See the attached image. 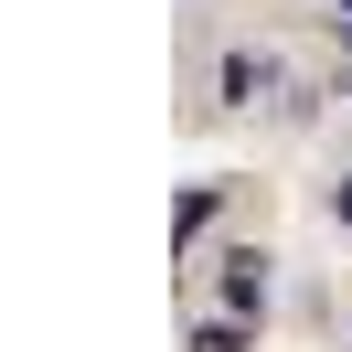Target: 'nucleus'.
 Listing matches in <instances>:
<instances>
[{
  "mask_svg": "<svg viewBox=\"0 0 352 352\" xmlns=\"http://www.w3.org/2000/svg\"><path fill=\"white\" fill-rule=\"evenodd\" d=\"M214 203H224L214 182H192V192H182V245H203V224H214Z\"/></svg>",
  "mask_w": 352,
  "mask_h": 352,
  "instance_id": "nucleus-4",
  "label": "nucleus"
},
{
  "mask_svg": "<svg viewBox=\"0 0 352 352\" xmlns=\"http://www.w3.org/2000/svg\"><path fill=\"white\" fill-rule=\"evenodd\" d=\"M214 96H224V107H267V96H278V54H267V43H224Z\"/></svg>",
  "mask_w": 352,
  "mask_h": 352,
  "instance_id": "nucleus-2",
  "label": "nucleus"
},
{
  "mask_svg": "<svg viewBox=\"0 0 352 352\" xmlns=\"http://www.w3.org/2000/svg\"><path fill=\"white\" fill-rule=\"evenodd\" d=\"M214 299H224V320H267V245H224L214 256Z\"/></svg>",
  "mask_w": 352,
  "mask_h": 352,
  "instance_id": "nucleus-1",
  "label": "nucleus"
},
{
  "mask_svg": "<svg viewBox=\"0 0 352 352\" xmlns=\"http://www.w3.org/2000/svg\"><path fill=\"white\" fill-rule=\"evenodd\" d=\"M256 342V320H192V352H245Z\"/></svg>",
  "mask_w": 352,
  "mask_h": 352,
  "instance_id": "nucleus-3",
  "label": "nucleus"
}]
</instances>
